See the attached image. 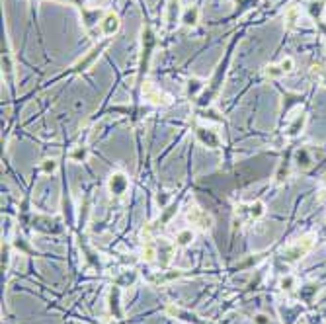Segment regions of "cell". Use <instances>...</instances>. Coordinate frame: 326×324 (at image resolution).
Here are the masks:
<instances>
[{
    "instance_id": "obj_1",
    "label": "cell",
    "mask_w": 326,
    "mask_h": 324,
    "mask_svg": "<svg viewBox=\"0 0 326 324\" xmlns=\"http://www.w3.org/2000/svg\"><path fill=\"white\" fill-rule=\"evenodd\" d=\"M232 49H234V41L230 43V47H228L225 59H223V61L217 65L215 72H213L211 78H209V82H207V88H205V90H203V94L196 100L197 108H209L213 100L219 96V92H221V88H223V82H225L227 68H228V65H230V59H232Z\"/></svg>"
},
{
    "instance_id": "obj_2",
    "label": "cell",
    "mask_w": 326,
    "mask_h": 324,
    "mask_svg": "<svg viewBox=\"0 0 326 324\" xmlns=\"http://www.w3.org/2000/svg\"><path fill=\"white\" fill-rule=\"evenodd\" d=\"M154 47H156V33L152 30L150 22L147 20V24L141 30V55H139V68H137V88H143V80L148 72Z\"/></svg>"
},
{
    "instance_id": "obj_3",
    "label": "cell",
    "mask_w": 326,
    "mask_h": 324,
    "mask_svg": "<svg viewBox=\"0 0 326 324\" xmlns=\"http://www.w3.org/2000/svg\"><path fill=\"white\" fill-rule=\"evenodd\" d=\"M110 43H112V39H110V37L102 39V41H100V43H96V45L90 49V51H88V53H86V55H84L82 59H78V61H76L74 65L70 66V68L66 70L65 74H82V72H86V70H88L90 66H92L94 63H96V61H98L100 55H102V53H104L106 49L110 47Z\"/></svg>"
},
{
    "instance_id": "obj_4",
    "label": "cell",
    "mask_w": 326,
    "mask_h": 324,
    "mask_svg": "<svg viewBox=\"0 0 326 324\" xmlns=\"http://www.w3.org/2000/svg\"><path fill=\"white\" fill-rule=\"evenodd\" d=\"M86 2H88V0H68V4L76 6V10L80 12L82 28H84L86 32H92L94 28H98L100 24H102L106 12H104L102 8H90Z\"/></svg>"
},
{
    "instance_id": "obj_5",
    "label": "cell",
    "mask_w": 326,
    "mask_h": 324,
    "mask_svg": "<svg viewBox=\"0 0 326 324\" xmlns=\"http://www.w3.org/2000/svg\"><path fill=\"white\" fill-rule=\"evenodd\" d=\"M312 244H314V234H307V236H303L301 240H297V242H293L291 246H287V248L283 250L281 258L285 260L287 264H295V262H299V260L305 258V256L309 254Z\"/></svg>"
},
{
    "instance_id": "obj_6",
    "label": "cell",
    "mask_w": 326,
    "mask_h": 324,
    "mask_svg": "<svg viewBox=\"0 0 326 324\" xmlns=\"http://www.w3.org/2000/svg\"><path fill=\"white\" fill-rule=\"evenodd\" d=\"M108 190L114 197H121L129 190V178L125 172H114L108 178Z\"/></svg>"
},
{
    "instance_id": "obj_7",
    "label": "cell",
    "mask_w": 326,
    "mask_h": 324,
    "mask_svg": "<svg viewBox=\"0 0 326 324\" xmlns=\"http://www.w3.org/2000/svg\"><path fill=\"white\" fill-rule=\"evenodd\" d=\"M196 139L197 143H201L203 146L207 148H219L221 146V137L217 135V131L209 129L205 125H196Z\"/></svg>"
},
{
    "instance_id": "obj_8",
    "label": "cell",
    "mask_w": 326,
    "mask_h": 324,
    "mask_svg": "<svg viewBox=\"0 0 326 324\" xmlns=\"http://www.w3.org/2000/svg\"><path fill=\"white\" fill-rule=\"evenodd\" d=\"M182 14H184L182 2L180 0H168V4H166V28L170 32L176 30V26L182 22Z\"/></svg>"
},
{
    "instance_id": "obj_9",
    "label": "cell",
    "mask_w": 326,
    "mask_h": 324,
    "mask_svg": "<svg viewBox=\"0 0 326 324\" xmlns=\"http://www.w3.org/2000/svg\"><path fill=\"white\" fill-rule=\"evenodd\" d=\"M119 28H121L119 16H117L115 12H106V16H104L102 24H100V32H102V35L114 39V35L119 32Z\"/></svg>"
},
{
    "instance_id": "obj_10",
    "label": "cell",
    "mask_w": 326,
    "mask_h": 324,
    "mask_svg": "<svg viewBox=\"0 0 326 324\" xmlns=\"http://www.w3.org/2000/svg\"><path fill=\"white\" fill-rule=\"evenodd\" d=\"M188 219L192 221V225H197V227L203 228V230L213 225L211 215H209L207 211L199 209V207H190V211H188Z\"/></svg>"
},
{
    "instance_id": "obj_11",
    "label": "cell",
    "mask_w": 326,
    "mask_h": 324,
    "mask_svg": "<svg viewBox=\"0 0 326 324\" xmlns=\"http://www.w3.org/2000/svg\"><path fill=\"white\" fill-rule=\"evenodd\" d=\"M207 88V80L205 78H199V76H190L186 80V96L196 100L203 94V90Z\"/></svg>"
},
{
    "instance_id": "obj_12",
    "label": "cell",
    "mask_w": 326,
    "mask_h": 324,
    "mask_svg": "<svg viewBox=\"0 0 326 324\" xmlns=\"http://www.w3.org/2000/svg\"><path fill=\"white\" fill-rule=\"evenodd\" d=\"M143 94H145V98H147L148 102H152V104H156V106H166V104H170V98L166 96L164 92H160L158 88L150 86V84H145Z\"/></svg>"
},
{
    "instance_id": "obj_13",
    "label": "cell",
    "mask_w": 326,
    "mask_h": 324,
    "mask_svg": "<svg viewBox=\"0 0 326 324\" xmlns=\"http://www.w3.org/2000/svg\"><path fill=\"white\" fill-rule=\"evenodd\" d=\"M238 213L246 215L248 219H260V217H264V213H266V205H264V201H252L248 205H240Z\"/></svg>"
},
{
    "instance_id": "obj_14",
    "label": "cell",
    "mask_w": 326,
    "mask_h": 324,
    "mask_svg": "<svg viewBox=\"0 0 326 324\" xmlns=\"http://www.w3.org/2000/svg\"><path fill=\"white\" fill-rule=\"evenodd\" d=\"M2 68L6 76L14 74V63H12V53H10V43L6 37H2Z\"/></svg>"
},
{
    "instance_id": "obj_15",
    "label": "cell",
    "mask_w": 326,
    "mask_h": 324,
    "mask_svg": "<svg viewBox=\"0 0 326 324\" xmlns=\"http://www.w3.org/2000/svg\"><path fill=\"white\" fill-rule=\"evenodd\" d=\"M197 22H199V6H190V8H186L184 10V14H182V26H186V28H196Z\"/></svg>"
},
{
    "instance_id": "obj_16",
    "label": "cell",
    "mask_w": 326,
    "mask_h": 324,
    "mask_svg": "<svg viewBox=\"0 0 326 324\" xmlns=\"http://www.w3.org/2000/svg\"><path fill=\"white\" fill-rule=\"evenodd\" d=\"M108 303H110V312L114 314L115 318H121L123 312H121V305H119V287H117V285L112 287L110 297H108Z\"/></svg>"
},
{
    "instance_id": "obj_17",
    "label": "cell",
    "mask_w": 326,
    "mask_h": 324,
    "mask_svg": "<svg viewBox=\"0 0 326 324\" xmlns=\"http://www.w3.org/2000/svg\"><path fill=\"white\" fill-rule=\"evenodd\" d=\"M305 123H307V115L299 114L293 121L289 123V127H287V131H285V135H287V137H297V135H301V131L305 129Z\"/></svg>"
},
{
    "instance_id": "obj_18",
    "label": "cell",
    "mask_w": 326,
    "mask_h": 324,
    "mask_svg": "<svg viewBox=\"0 0 326 324\" xmlns=\"http://www.w3.org/2000/svg\"><path fill=\"white\" fill-rule=\"evenodd\" d=\"M295 164H297V168H301V170L310 168V164H312V156H310V152L307 150V148H299V150L295 152Z\"/></svg>"
},
{
    "instance_id": "obj_19",
    "label": "cell",
    "mask_w": 326,
    "mask_h": 324,
    "mask_svg": "<svg viewBox=\"0 0 326 324\" xmlns=\"http://www.w3.org/2000/svg\"><path fill=\"white\" fill-rule=\"evenodd\" d=\"M322 10H324V2L322 0H312L307 6V12L310 14V18L314 22H318V24H322Z\"/></svg>"
},
{
    "instance_id": "obj_20",
    "label": "cell",
    "mask_w": 326,
    "mask_h": 324,
    "mask_svg": "<svg viewBox=\"0 0 326 324\" xmlns=\"http://www.w3.org/2000/svg\"><path fill=\"white\" fill-rule=\"evenodd\" d=\"M172 254H174L172 244L160 242V246L156 248V256H158V260H160V264H162V266H168V262H170V258H172Z\"/></svg>"
},
{
    "instance_id": "obj_21",
    "label": "cell",
    "mask_w": 326,
    "mask_h": 324,
    "mask_svg": "<svg viewBox=\"0 0 326 324\" xmlns=\"http://www.w3.org/2000/svg\"><path fill=\"white\" fill-rule=\"evenodd\" d=\"M194 238H196V232L192 228H184V230H180L178 234H176V246H180V248L190 246V244L194 242Z\"/></svg>"
},
{
    "instance_id": "obj_22",
    "label": "cell",
    "mask_w": 326,
    "mask_h": 324,
    "mask_svg": "<svg viewBox=\"0 0 326 324\" xmlns=\"http://www.w3.org/2000/svg\"><path fill=\"white\" fill-rule=\"evenodd\" d=\"M137 281V272H123L121 276L115 277V285L117 287H129V285H133Z\"/></svg>"
},
{
    "instance_id": "obj_23",
    "label": "cell",
    "mask_w": 326,
    "mask_h": 324,
    "mask_svg": "<svg viewBox=\"0 0 326 324\" xmlns=\"http://www.w3.org/2000/svg\"><path fill=\"white\" fill-rule=\"evenodd\" d=\"M86 158H88V148L86 146H74L68 152V160L72 162H86Z\"/></svg>"
},
{
    "instance_id": "obj_24",
    "label": "cell",
    "mask_w": 326,
    "mask_h": 324,
    "mask_svg": "<svg viewBox=\"0 0 326 324\" xmlns=\"http://www.w3.org/2000/svg\"><path fill=\"white\" fill-rule=\"evenodd\" d=\"M264 74H266V78H270V80H277V78H281L285 72H283V68L279 65H268L264 68Z\"/></svg>"
},
{
    "instance_id": "obj_25",
    "label": "cell",
    "mask_w": 326,
    "mask_h": 324,
    "mask_svg": "<svg viewBox=\"0 0 326 324\" xmlns=\"http://www.w3.org/2000/svg\"><path fill=\"white\" fill-rule=\"evenodd\" d=\"M285 22H287V28H289V30H293L295 26H297V22H299V8H297V6H291V8L285 12Z\"/></svg>"
},
{
    "instance_id": "obj_26",
    "label": "cell",
    "mask_w": 326,
    "mask_h": 324,
    "mask_svg": "<svg viewBox=\"0 0 326 324\" xmlns=\"http://www.w3.org/2000/svg\"><path fill=\"white\" fill-rule=\"evenodd\" d=\"M57 168H59V162L55 160V158H45V160L41 162V166H39V170L43 172V174H55L57 172Z\"/></svg>"
},
{
    "instance_id": "obj_27",
    "label": "cell",
    "mask_w": 326,
    "mask_h": 324,
    "mask_svg": "<svg viewBox=\"0 0 326 324\" xmlns=\"http://www.w3.org/2000/svg\"><path fill=\"white\" fill-rule=\"evenodd\" d=\"M279 287H281L283 291H291V289L295 287V277L293 276L281 277V281H279Z\"/></svg>"
},
{
    "instance_id": "obj_28",
    "label": "cell",
    "mask_w": 326,
    "mask_h": 324,
    "mask_svg": "<svg viewBox=\"0 0 326 324\" xmlns=\"http://www.w3.org/2000/svg\"><path fill=\"white\" fill-rule=\"evenodd\" d=\"M279 66L283 68V72L285 74H289V72H293V68H295V61H293V57H285L281 63H279Z\"/></svg>"
},
{
    "instance_id": "obj_29",
    "label": "cell",
    "mask_w": 326,
    "mask_h": 324,
    "mask_svg": "<svg viewBox=\"0 0 326 324\" xmlns=\"http://www.w3.org/2000/svg\"><path fill=\"white\" fill-rule=\"evenodd\" d=\"M154 258H156V248H154V246H145V250H143V260H145V262H152Z\"/></svg>"
},
{
    "instance_id": "obj_30",
    "label": "cell",
    "mask_w": 326,
    "mask_h": 324,
    "mask_svg": "<svg viewBox=\"0 0 326 324\" xmlns=\"http://www.w3.org/2000/svg\"><path fill=\"white\" fill-rule=\"evenodd\" d=\"M10 264V246H2V270H6Z\"/></svg>"
},
{
    "instance_id": "obj_31",
    "label": "cell",
    "mask_w": 326,
    "mask_h": 324,
    "mask_svg": "<svg viewBox=\"0 0 326 324\" xmlns=\"http://www.w3.org/2000/svg\"><path fill=\"white\" fill-rule=\"evenodd\" d=\"M168 201H170V194H166V192H158V195H156V203H158L160 207H166Z\"/></svg>"
},
{
    "instance_id": "obj_32",
    "label": "cell",
    "mask_w": 326,
    "mask_h": 324,
    "mask_svg": "<svg viewBox=\"0 0 326 324\" xmlns=\"http://www.w3.org/2000/svg\"><path fill=\"white\" fill-rule=\"evenodd\" d=\"M254 324H270V316L268 314H264V312H258V314H254Z\"/></svg>"
},
{
    "instance_id": "obj_33",
    "label": "cell",
    "mask_w": 326,
    "mask_h": 324,
    "mask_svg": "<svg viewBox=\"0 0 326 324\" xmlns=\"http://www.w3.org/2000/svg\"><path fill=\"white\" fill-rule=\"evenodd\" d=\"M314 291H316L314 285H305V287L301 289V297H303V299H309V295H312Z\"/></svg>"
},
{
    "instance_id": "obj_34",
    "label": "cell",
    "mask_w": 326,
    "mask_h": 324,
    "mask_svg": "<svg viewBox=\"0 0 326 324\" xmlns=\"http://www.w3.org/2000/svg\"><path fill=\"white\" fill-rule=\"evenodd\" d=\"M35 4H37V0H30V6H32V10L35 8Z\"/></svg>"
},
{
    "instance_id": "obj_35",
    "label": "cell",
    "mask_w": 326,
    "mask_h": 324,
    "mask_svg": "<svg viewBox=\"0 0 326 324\" xmlns=\"http://www.w3.org/2000/svg\"><path fill=\"white\" fill-rule=\"evenodd\" d=\"M139 4L143 6V10H145V0H139Z\"/></svg>"
},
{
    "instance_id": "obj_36",
    "label": "cell",
    "mask_w": 326,
    "mask_h": 324,
    "mask_svg": "<svg viewBox=\"0 0 326 324\" xmlns=\"http://www.w3.org/2000/svg\"><path fill=\"white\" fill-rule=\"evenodd\" d=\"M322 86H324V88H326V74H324V76H322Z\"/></svg>"
},
{
    "instance_id": "obj_37",
    "label": "cell",
    "mask_w": 326,
    "mask_h": 324,
    "mask_svg": "<svg viewBox=\"0 0 326 324\" xmlns=\"http://www.w3.org/2000/svg\"><path fill=\"white\" fill-rule=\"evenodd\" d=\"M53 2H65V4H66V2H68V0H53Z\"/></svg>"
}]
</instances>
